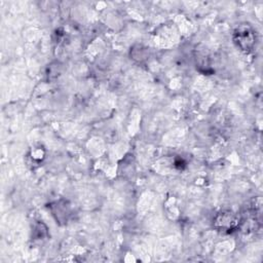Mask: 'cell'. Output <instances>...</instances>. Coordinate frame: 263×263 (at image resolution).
I'll return each instance as SVG.
<instances>
[{"instance_id": "obj_2", "label": "cell", "mask_w": 263, "mask_h": 263, "mask_svg": "<svg viewBox=\"0 0 263 263\" xmlns=\"http://www.w3.org/2000/svg\"><path fill=\"white\" fill-rule=\"evenodd\" d=\"M214 226L219 230L230 232L239 226V218L230 211H224L215 217Z\"/></svg>"}, {"instance_id": "obj_1", "label": "cell", "mask_w": 263, "mask_h": 263, "mask_svg": "<svg viewBox=\"0 0 263 263\" xmlns=\"http://www.w3.org/2000/svg\"><path fill=\"white\" fill-rule=\"evenodd\" d=\"M233 42L245 52H251L256 45V34L249 25H240L233 33Z\"/></svg>"}, {"instance_id": "obj_3", "label": "cell", "mask_w": 263, "mask_h": 263, "mask_svg": "<svg viewBox=\"0 0 263 263\" xmlns=\"http://www.w3.org/2000/svg\"><path fill=\"white\" fill-rule=\"evenodd\" d=\"M70 210H69V205L65 203L61 204L60 202H54L53 203V210H52V215L55 216L57 221H63L66 222L68 220Z\"/></svg>"}]
</instances>
